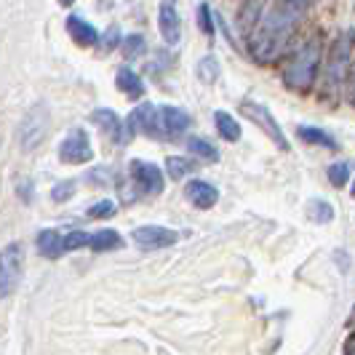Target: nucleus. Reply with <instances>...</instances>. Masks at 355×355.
<instances>
[{"label":"nucleus","mask_w":355,"mask_h":355,"mask_svg":"<svg viewBox=\"0 0 355 355\" xmlns=\"http://www.w3.org/2000/svg\"><path fill=\"white\" fill-rule=\"evenodd\" d=\"M187 150H190L193 155H198V158L211 160V163H216V160H219V150H216L211 142L200 139V137H190V139H187Z\"/></svg>","instance_id":"393cba45"},{"label":"nucleus","mask_w":355,"mask_h":355,"mask_svg":"<svg viewBox=\"0 0 355 355\" xmlns=\"http://www.w3.org/2000/svg\"><path fill=\"white\" fill-rule=\"evenodd\" d=\"M91 123L99 125V128H102V131H105L107 137H110L115 144L123 142V121H121L112 110H107V107L94 110V112H91Z\"/></svg>","instance_id":"ddd939ff"},{"label":"nucleus","mask_w":355,"mask_h":355,"mask_svg":"<svg viewBox=\"0 0 355 355\" xmlns=\"http://www.w3.org/2000/svg\"><path fill=\"white\" fill-rule=\"evenodd\" d=\"M147 51V40L142 35H128L123 37V56L125 59H137L139 53Z\"/></svg>","instance_id":"a878e982"},{"label":"nucleus","mask_w":355,"mask_h":355,"mask_svg":"<svg viewBox=\"0 0 355 355\" xmlns=\"http://www.w3.org/2000/svg\"><path fill=\"white\" fill-rule=\"evenodd\" d=\"M123 246V238L118 235L115 230H96L94 235H91V243H89V249L91 251H115V249H121Z\"/></svg>","instance_id":"aec40b11"},{"label":"nucleus","mask_w":355,"mask_h":355,"mask_svg":"<svg viewBox=\"0 0 355 355\" xmlns=\"http://www.w3.org/2000/svg\"><path fill=\"white\" fill-rule=\"evenodd\" d=\"M347 179H350V166H347V163H334V166H329V182H331V187H345Z\"/></svg>","instance_id":"bb28decb"},{"label":"nucleus","mask_w":355,"mask_h":355,"mask_svg":"<svg viewBox=\"0 0 355 355\" xmlns=\"http://www.w3.org/2000/svg\"><path fill=\"white\" fill-rule=\"evenodd\" d=\"M307 216L313 219V222H318V225H326V222H331L334 219V209H331V203L329 200H310L307 203Z\"/></svg>","instance_id":"5701e85b"},{"label":"nucleus","mask_w":355,"mask_h":355,"mask_svg":"<svg viewBox=\"0 0 355 355\" xmlns=\"http://www.w3.org/2000/svg\"><path fill=\"white\" fill-rule=\"evenodd\" d=\"M177 241H179L177 230L160 227V225H144V227H137V230H134V243L144 251L166 249V246H171V243H177Z\"/></svg>","instance_id":"9d476101"},{"label":"nucleus","mask_w":355,"mask_h":355,"mask_svg":"<svg viewBox=\"0 0 355 355\" xmlns=\"http://www.w3.org/2000/svg\"><path fill=\"white\" fill-rule=\"evenodd\" d=\"M196 166H193V160L190 158H182V155H171V158H166V171H168V179H184L190 171H193Z\"/></svg>","instance_id":"b1692460"},{"label":"nucleus","mask_w":355,"mask_h":355,"mask_svg":"<svg viewBox=\"0 0 355 355\" xmlns=\"http://www.w3.org/2000/svg\"><path fill=\"white\" fill-rule=\"evenodd\" d=\"M345 353H350V355H355V334L347 342H345Z\"/></svg>","instance_id":"473e14b6"},{"label":"nucleus","mask_w":355,"mask_h":355,"mask_svg":"<svg viewBox=\"0 0 355 355\" xmlns=\"http://www.w3.org/2000/svg\"><path fill=\"white\" fill-rule=\"evenodd\" d=\"M353 49H355V33H342L334 40L329 59H326V72H323V91L326 94H334L339 91V86L347 80V72H350V62H353Z\"/></svg>","instance_id":"7ed1b4c3"},{"label":"nucleus","mask_w":355,"mask_h":355,"mask_svg":"<svg viewBox=\"0 0 355 355\" xmlns=\"http://www.w3.org/2000/svg\"><path fill=\"white\" fill-rule=\"evenodd\" d=\"M67 33H70V37L78 43V46H94L96 40H99V33L91 27L89 21H83L80 17H67Z\"/></svg>","instance_id":"dca6fc26"},{"label":"nucleus","mask_w":355,"mask_h":355,"mask_svg":"<svg viewBox=\"0 0 355 355\" xmlns=\"http://www.w3.org/2000/svg\"><path fill=\"white\" fill-rule=\"evenodd\" d=\"M353 196H355V187H353Z\"/></svg>","instance_id":"c9c22d12"},{"label":"nucleus","mask_w":355,"mask_h":355,"mask_svg":"<svg viewBox=\"0 0 355 355\" xmlns=\"http://www.w3.org/2000/svg\"><path fill=\"white\" fill-rule=\"evenodd\" d=\"M131 179L137 182V187L144 196H160L163 193V174L155 163H144V160H131L128 163Z\"/></svg>","instance_id":"1a4fd4ad"},{"label":"nucleus","mask_w":355,"mask_h":355,"mask_svg":"<svg viewBox=\"0 0 355 355\" xmlns=\"http://www.w3.org/2000/svg\"><path fill=\"white\" fill-rule=\"evenodd\" d=\"M196 72H198V80L209 86V83H216V78H219L222 67H219L216 56H211V53H209V56H203V59L198 62V70Z\"/></svg>","instance_id":"412c9836"},{"label":"nucleus","mask_w":355,"mask_h":355,"mask_svg":"<svg viewBox=\"0 0 355 355\" xmlns=\"http://www.w3.org/2000/svg\"><path fill=\"white\" fill-rule=\"evenodd\" d=\"M21 267H24V246L21 243H8L0 254V294H3V300H8L19 286Z\"/></svg>","instance_id":"20e7f679"},{"label":"nucleus","mask_w":355,"mask_h":355,"mask_svg":"<svg viewBox=\"0 0 355 355\" xmlns=\"http://www.w3.org/2000/svg\"><path fill=\"white\" fill-rule=\"evenodd\" d=\"M46 131H49V110L43 105H35L24 115V121L19 123V142H21V150H24V153L35 150L37 144L43 142Z\"/></svg>","instance_id":"423d86ee"},{"label":"nucleus","mask_w":355,"mask_h":355,"mask_svg":"<svg viewBox=\"0 0 355 355\" xmlns=\"http://www.w3.org/2000/svg\"><path fill=\"white\" fill-rule=\"evenodd\" d=\"M115 83H118V89L123 91L128 99H142L144 96V83L139 80V75L131 70V67H121L118 75H115Z\"/></svg>","instance_id":"f3484780"},{"label":"nucleus","mask_w":355,"mask_h":355,"mask_svg":"<svg viewBox=\"0 0 355 355\" xmlns=\"http://www.w3.org/2000/svg\"><path fill=\"white\" fill-rule=\"evenodd\" d=\"M187 198H190V203L196 206V209H211L214 203L219 200V190L209 184V182H203V179H193L190 184H187Z\"/></svg>","instance_id":"4468645a"},{"label":"nucleus","mask_w":355,"mask_h":355,"mask_svg":"<svg viewBox=\"0 0 355 355\" xmlns=\"http://www.w3.org/2000/svg\"><path fill=\"white\" fill-rule=\"evenodd\" d=\"M35 243H37V251H40L46 259H56V257L64 254V238H62L56 230H51V227H46V230L37 232Z\"/></svg>","instance_id":"2eb2a0df"},{"label":"nucleus","mask_w":355,"mask_h":355,"mask_svg":"<svg viewBox=\"0 0 355 355\" xmlns=\"http://www.w3.org/2000/svg\"><path fill=\"white\" fill-rule=\"evenodd\" d=\"M190 125V115L179 107H158L155 110V121H153V139H177L179 134H184Z\"/></svg>","instance_id":"39448f33"},{"label":"nucleus","mask_w":355,"mask_h":355,"mask_svg":"<svg viewBox=\"0 0 355 355\" xmlns=\"http://www.w3.org/2000/svg\"><path fill=\"white\" fill-rule=\"evenodd\" d=\"M94 158V150H91V139L83 128H72L70 134L62 139L59 144V160L62 163H70V166H78V163H89Z\"/></svg>","instance_id":"0eeeda50"},{"label":"nucleus","mask_w":355,"mask_h":355,"mask_svg":"<svg viewBox=\"0 0 355 355\" xmlns=\"http://www.w3.org/2000/svg\"><path fill=\"white\" fill-rule=\"evenodd\" d=\"M350 102L355 105V72H353V78H350Z\"/></svg>","instance_id":"72a5a7b5"},{"label":"nucleus","mask_w":355,"mask_h":355,"mask_svg":"<svg viewBox=\"0 0 355 355\" xmlns=\"http://www.w3.org/2000/svg\"><path fill=\"white\" fill-rule=\"evenodd\" d=\"M155 110L158 107L153 105V102H142L139 107H134L131 112H128V118L123 121V142H131L137 134H147L150 137V131H153V121H155Z\"/></svg>","instance_id":"9b49d317"},{"label":"nucleus","mask_w":355,"mask_h":355,"mask_svg":"<svg viewBox=\"0 0 355 355\" xmlns=\"http://www.w3.org/2000/svg\"><path fill=\"white\" fill-rule=\"evenodd\" d=\"M91 243V235H86L83 230H72L64 235V251H75V249H83Z\"/></svg>","instance_id":"c85d7f7f"},{"label":"nucleus","mask_w":355,"mask_h":355,"mask_svg":"<svg viewBox=\"0 0 355 355\" xmlns=\"http://www.w3.org/2000/svg\"><path fill=\"white\" fill-rule=\"evenodd\" d=\"M158 27H160V35L163 40L168 43V46H177L179 37H182V24H179V14L177 8L166 0V3H160V11H158Z\"/></svg>","instance_id":"f8f14e48"},{"label":"nucleus","mask_w":355,"mask_h":355,"mask_svg":"<svg viewBox=\"0 0 355 355\" xmlns=\"http://www.w3.org/2000/svg\"><path fill=\"white\" fill-rule=\"evenodd\" d=\"M241 112H243L249 121H254V123L259 125V128H262V131H265L267 137L278 144L281 150H288V139H286V134L281 131L278 121L270 115V110H267L265 105H259V102H241Z\"/></svg>","instance_id":"6e6552de"},{"label":"nucleus","mask_w":355,"mask_h":355,"mask_svg":"<svg viewBox=\"0 0 355 355\" xmlns=\"http://www.w3.org/2000/svg\"><path fill=\"white\" fill-rule=\"evenodd\" d=\"M59 3H62V6H72V3H75V0H59Z\"/></svg>","instance_id":"f704fd0d"},{"label":"nucleus","mask_w":355,"mask_h":355,"mask_svg":"<svg viewBox=\"0 0 355 355\" xmlns=\"http://www.w3.org/2000/svg\"><path fill=\"white\" fill-rule=\"evenodd\" d=\"M304 11H307V0H272L262 11L257 27L251 30V56L257 62H272L278 53L284 51L291 33L300 27Z\"/></svg>","instance_id":"f257e3e1"},{"label":"nucleus","mask_w":355,"mask_h":355,"mask_svg":"<svg viewBox=\"0 0 355 355\" xmlns=\"http://www.w3.org/2000/svg\"><path fill=\"white\" fill-rule=\"evenodd\" d=\"M297 134H300V139H304L307 144H320V147H329V150H334V147H337L334 137H331V134H326V131H320V128L302 125Z\"/></svg>","instance_id":"4be33fe9"},{"label":"nucleus","mask_w":355,"mask_h":355,"mask_svg":"<svg viewBox=\"0 0 355 355\" xmlns=\"http://www.w3.org/2000/svg\"><path fill=\"white\" fill-rule=\"evenodd\" d=\"M198 27H200V33H203V35L214 37V19H211V8H209V3H200V6H198Z\"/></svg>","instance_id":"cd10ccee"},{"label":"nucleus","mask_w":355,"mask_h":355,"mask_svg":"<svg viewBox=\"0 0 355 355\" xmlns=\"http://www.w3.org/2000/svg\"><path fill=\"white\" fill-rule=\"evenodd\" d=\"M214 123H216V131L222 134V139H227V142H238L241 139V123L232 118L230 112L216 110L214 112Z\"/></svg>","instance_id":"6ab92c4d"},{"label":"nucleus","mask_w":355,"mask_h":355,"mask_svg":"<svg viewBox=\"0 0 355 355\" xmlns=\"http://www.w3.org/2000/svg\"><path fill=\"white\" fill-rule=\"evenodd\" d=\"M72 193H75V182H72V179H64V182L53 184L51 200L53 203H64V200H70L72 198Z\"/></svg>","instance_id":"c756f323"},{"label":"nucleus","mask_w":355,"mask_h":355,"mask_svg":"<svg viewBox=\"0 0 355 355\" xmlns=\"http://www.w3.org/2000/svg\"><path fill=\"white\" fill-rule=\"evenodd\" d=\"M118 40H121V30H118V27L112 24V27L107 30V35H105V46H102V49H105V51H112V49L118 46Z\"/></svg>","instance_id":"2f4dec72"},{"label":"nucleus","mask_w":355,"mask_h":355,"mask_svg":"<svg viewBox=\"0 0 355 355\" xmlns=\"http://www.w3.org/2000/svg\"><path fill=\"white\" fill-rule=\"evenodd\" d=\"M115 203L112 200H99V203H94L89 209V216L91 219H110V216H115Z\"/></svg>","instance_id":"7c9ffc66"},{"label":"nucleus","mask_w":355,"mask_h":355,"mask_svg":"<svg viewBox=\"0 0 355 355\" xmlns=\"http://www.w3.org/2000/svg\"><path fill=\"white\" fill-rule=\"evenodd\" d=\"M320 62V40L313 37L307 40L300 51L288 59V64L284 67V83L291 91H310V86L315 83V72H318Z\"/></svg>","instance_id":"f03ea898"},{"label":"nucleus","mask_w":355,"mask_h":355,"mask_svg":"<svg viewBox=\"0 0 355 355\" xmlns=\"http://www.w3.org/2000/svg\"><path fill=\"white\" fill-rule=\"evenodd\" d=\"M265 3L267 0H249L243 8H241V17H238V24H241V33L249 37L251 30L257 27V21L262 17V11H265Z\"/></svg>","instance_id":"a211bd4d"}]
</instances>
